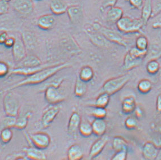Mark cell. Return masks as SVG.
<instances>
[{"label":"cell","instance_id":"46","mask_svg":"<svg viewBox=\"0 0 161 160\" xmlns=\"http://www.w3.org/2000/svg\"><path fill=\"white\" fill-rule=\"evenodd\" d=\"M8 0H0V15L7 14L9 10L10 5Z\"/></svg>","mask_w":161,"mask_h":160},{"label":"cell","instance_id":"52","mask_svg":"<svg viewBox=\"0 0 161 160\" xmlns=\"http://www.w3.org/2000/svg\"><path fill=\"white\" fill-rule=\"evenodd\" d=\"M15 42V39L14 37H8L6 40L5 43L4 44V45L6 46L7 48H12L13 45H14Z\"/></svg>","mask_w":161,"mask_h":160},{"label":"cell","instance_id":"28","mask_svg":"<svg viewBox=\"0 0 161 160\" xmlns=\"http://www.w3.org/2000/svg\"><path fill=\"white\" fill-rule=\"evenodd\" d=\"M94 77V72L91 66H84L80 69L79 73V78L85 82L88 83L92 80Z\"/></svg>","mask_w":161,"mask_h":160},{"label":"cell","instance_id":"38","mask_svg":"<svg viewBox=\"0 0 161 160\" xmlns=\"http://www.w3.org/2000/svg\"><path fill=\"white\" fill-rule=\"evenodd\" d=\"M149 41L145 36L141 35L138 36L135 42V46L136 48L142 51H147L149 47Z\"/></svg>","mask_w":161,"mask_h":160},{"label":"cell","instance_id":"47","mask_svg":"<svg viewBox=\"0 0 161 160\" xmlns=\"http://www.w3.org/2000/svg\"><path fill=\"white\" fill-rule=\"evenodd\" d=\"M10 72L8 65L5 62L0 61V77H5Z\"/></svg>","mask_w":161,"mask_h":160},{"label":"cell","instance_id":"48","mask_svg":"<svg viewBox=\"0 0 161 160\" xmlns=\"http://www.w3.org/2000/svg\"><path fill=\"white\" fill-rule=\"evenodd\" d=\"M118 1V0H103L101 4V7L102 9H105L116 6Z\"/></svg>","mask_w":161,"mask_h":160},{"label":"cell","instance_id":"33","mask_svg":"<svg viewBox=\"0 0 161 160\" xmlns=\"http://www.w3.org/2000/svg\"><path fill=\"white\" fill-rule=\"evenodd\" d=\"M78 132L83 137H90L93 134L92 123H89L87 121L81 122Z\"/></svg>","mask_w":161,"mask_h":160},{"label":"cell","instance_id":"44","mask_svg":"<svg viewBox=\"0 0 161 160\" xmlns=\"http://www.w3.org/2000/svg\"><path fill=\"white\" fill-rule=\"evenodd\" d=\"M17 118V117L7 116V117L3 120V125L5 126V127H8L10 129L14 128Z\"/></svg>","mask_w":161,"mask_h":160},{"label":"cell","instance_id":"11","mask_svg":"<svg viewBox=\"0 0 161 160\" xmlns=\"http://www.w3.org/2000/svg\"><path fill=\"white\" fill-rule=\"evenodd\" d=\"M60 108L56 105H53L47 109L41 118V125L44 129H47L55 120L60 112Z\"/></svg>","mask_w":161,"mask_h":160},{"label":"cell","instance_id":"39","mask_svg":"<svg viewBox=\"0 0 161 160\" xmlns=\"http://www.w3.org/2000/svg\"><path fill=\"white\" fill-rule=\"evenodd\" d=\"M147 50L142 51L135 46L130 49L128 51V53L133 57L144 60L147 56Z\"/></svg>","mask_w":161,"mask_h":160},{"label":"cell","instance_id":"29","mask_svg":"<svg viewBox=\"0 0 161 160\" xmlns=\"http://www.w3.org/2000/svg\"><path fill=\"white\" fill-rule=\"evenodd\" d=\"M87 91V85L86 82L80 80L78 77L75 83L74 93L75 96L77 97H84Z\"/></svg>","mask_w":161,"mask_h":160},{"label":"cell","instance_id":"5","mask_svg":"<svg viewBox=\"0 0 161 160\" xmlns=\"http://www.w3.org/2000/svg\"><path fill=\"white\" fill-rule=\"evenodd\" d=\"M3 108L7 116L18 117L20 106L12 93H8L3 99Z\"/></svg>","mask_w":161,"mask_h":160},{"label":"cell","instance_id":"51","mask_svg":"<svg viewBox=\"0 0 161 160\" xmlns=\"http://www.w3.org/2000/svg\"><path fill=\"white\" fill-rule=\"evenodd\" d=\"M144 0H129L130 5L133 8L138 10H141L144 4Z\"/></svg>","mask_w":161,"mask_h":160},{"label":"cell","instance_id":"7","mask_svg":"<svg viewBox=\"0 0 161 160\" xmlns=\"http://www.w3.org/2000/svg\"><path fill=\"white\" fill-rule=\"evenodd\" d=\"M12 6L15 12L23 16L31 14L34 10V3L32 0H14Z\"/></svg>","mask_w":161,"mask_h":160},{"label":"cell","instance_id":"34","mask_svg":"<svg viewBox=\"0 0 161 160\" xmlns=\"http://www.w3.org/2000/svg\"><path fill=\"white\" fill-rule=\"evenodd\" d=\"M153 84L152 82L147 79H143L138 82L137 89L142 94H147L152 91Z\"/></svg>","mask_w":161,"mask_h":160},{"label":"cell","instance_id":"24","mask_svg":"<svg viewBox=\"0 0 161 160\" xmlns=\"http://www.w3.org/2000/svg\"><path fill=\"white\" fill-rule=\"evenodd\" d=\"M153 0H144L143 6L141 8V18L147 24L152 17Z\"/></svg>","mask_w":161,"mask_h":160},{"label":"cell","instance_id":"32","mask_svg":"<svg viewBox=\"0 0 161 160\" xmlns=\"http://www.w3.org/2000/svg\"><path fill=\"white\" fill-rule=\"evenodd\" d=\"M109 101L110 95L103 92L96 99L94 103V106L106 108L109 104Z\"/></svg>","mask_w":161,"mask_h":160},{"label":"cell","instance_id":"57","mask_svg":"<svg viewBox=\"0 0 161 160\" xmlns=\"http://www.w3.org/2000/svg\"><path fill=\"white\" fill-rule=\"evenodd\" d=\"M38 1H40V0H38Z\"/></svg>","mask_w":161,"mask_h":160},{"label":"cell","instance_id":"2","mask_svg":"<svg viewBox=\"0 0 161 160\" xmlns=\"http://www.w3.org/2000/svg\"><path fill=\"white\" fill-rule=\"evenodd\" d=\"M119 31L124 34H133L140 31L145 24L141 18L123 17L116 23Z\"/></svg>","mask_w":161,"mask_h":160},{"label":"cell","instance_id":"42","mask_svg":"<svg viewBox=\"0 0 161 160\" xmlns=\"http://www.w3.org/2000/svg\"><path fill=\"white\" fill-rule=\"evenodd\" d=\"M125 127L128 130H134L135 129L138 125L137 119L133 117H128L125 120L124 122Z\"/></svg>","mask_w":161,"mask_h":160},{"label":"cell","instance_id":"8","mask_svg":"<svg viewBox=\"0 0 161 160\" xmlns=\"http://www.w3.org/2000/svg\"><path fill=\"white\" fill-rule=\"evenodd\" d=\"M29 138L35 147L42 150L48 148L51 141L49 135L43 132H39L30 135Z\"/></svg>","mask_w":161,"mask_h":160},{"label":"cell","instance_id":"30","mask_svg":"<svg viewBox=\"0 0 161 160\" xmlns=\"http://www.w3.org/2000/svg\"><path fill=\"white\" fill-rule=\"evenodd\" d=\"M22 39L26 46V48H34L36 45V37L31 32L26 31L23 32Z\"/></svg>","mask_w":161,"mask_h":160},{"label":"cell","instance_id":"3","mask_svg":"<svg viewBox=\"0 0 161 160\" xmlns=\"http://www.w3.org/2000/svg\"><path fill=\"white\" fill-rule=\"evenodd\" d=\"M92 26L93 29L103 35L104 37L110 43H115L125 48L128 47V45L127 40L115 30L103 26L99 22H94Z\"/></svg>","mask_w":161,"mask_h":160},{"label":"cell","instance_id":"53","mask_svg":"<svg viewBox=\"0 0 161 160\" xmlns=\"http://www.w3.org/2000/svg\"><path fill=\"white\" fill-rule=\"evenodd\" d=\"M8 38V35L6 32H3L0 34V44H4Z\"/></svg>","mask_w":161,"mask_h":160},{"label":"cell","instance_id":"12","mask_svg":"<svg viewBox=\"0 0 161 160\" xmlns=\"http://www.w3.org/2000/svg\"><path fill=\"white\" fill-rule=\"evenodd\" d=\"M66 13L71 23L74 24H80L84 19V9L81 5H73L68 6Z\"/></svg>","mask_w":161,"mask_h":160},{"label":"cell","instance_id":"1","mask_svg":"<svg viewBox=\"0 0 161 160\" xmlns=\"http://www.w3.org/2000/svg\"><path fill=\"white\" fill-rule=\"evenodd\" d=\"M71 63L69 62H63L55 64L54 65L47 67L46 68L36 72L34 74L26 77L25 79L20 80L13 86L10 87L7 89V91H9L13 89L17 88L22 86H34L44 83L50 78L53 77L58 72L64 69L71 67Z\"/></svg>","mask_w":161,"mask_h":160},{"label":"cell","instance_id":"17","mask_svg":"<svg viewBox=\"0 0 161 160\" xmlns=\"http://www.w3.org/2000/svg\"><path fill=\"white\" fill-rule=\"evenodd\" d=\"M56 23V19L52 14H45L40 16L37 19V25L39 28L48 31L54 27Z\"/></svg>","mask_w":161,"mask_h":160},{"label":"cell","instance_id":"37","mask_svg":"<svg viewBox=\"0 0 161 160\" xmlns=\"http://www.w3.org/2000/svg\"><path fill=\"white\" fill-rule=\"evenodd\" d=\"M13 135L12 129L5 127L1 132L0 140L3 144H8L12 140Z\"/></svg>","mask_w":161,"mask_h":160},{"label":"cell","instance_id":"22","mask_svg":"<svg viewBox=\"0 0 161 160\" xmlns=\"http://www.w3.org/2000/svg\"><path fill=\"white\" fill-rule=\"evenodd\" d=\"M136 106L135 98L132 96H127L122 101L121 110L125 115H130L135 111Z\"/></svg>","mask_w":161,"mask_h":160},{"label":"cell","instance_id":"6","mask_svg":"<svg viewBox=\"0 0 161 160\" xmlns=\"http://www.w3.org/2000/svg\"><path fill=\"white\" fill-rule=\"evenodd\" d=\"M44 98L49 104L58 105L65 100V96L61 93L59 88L48 87L44 89Z\"/></svg>","mask_w":161,"mask_h":160},{"label":"cell","instance_id":"27","mask_svg":"<svg viewBox=\"0 0 161 160\" xmlns=\"http://www.w3.org/2000/svg\"><path fill=\"white\" fill-rule=\"evenodd\" d=\"M160 58H161V46L155 44H153L152 45H149L145 58H147L148 61L151 60H158Z\"/></svg>","mask_w":161,"mask_h":160},{"label":"cell","instance_id":"20","mask_svg":"<svg viewBox=\"0 0 161 160\" xmlns=\"http://www.w3.org/2000/svg\"><path fill=\"white\" fill-rule=\"evenodd\" d=\"M24 152L26 158L30 160H46V154L42 149L34 147H27L24 149Z\"/></svg>","mask_w":161,"mask_h":160},{"label":"cell","instance_id":"15","mask_svg":"<svg viewBox=\"0 0 161 160\" xmlns=\"http://www.w3.org/2000/svg\"><path fill=\"white\" fill-rule=\"evenodd\" d=\"M108 137L105 135L99 137L91 146L89 152L90 158L91 159L95 158L101 154L108 143Z\"/></svg>","mask_w":161,"mask_h":160},{"label":"cell","instance_id":"41","mask_svg":"<svg viewBox=\"0 0 161 160\" xmlns=\"http://www.w3.org/2000/svg\"><path fill=\"white\" fill-rule=\"evenodd\" d=\"M64 80V79L63 77H55L54 79H52L51 80H49V82L46 83L43 86L42 89L43 90H44L48 87H54L59 88L61 85V84L63 83Z\"/></svg>","mask_w":161,"mask_h":160},{"label":"cell","instance_id":"49","mask_svg":"<svg viewBox=\"0 0 161 160\" xmlns=\"http://www.w3.org/2000/svg\"><path fill=\"white\" fill-rule=\"evenodd\" d=\"M161 12V0H156L153 3L152 17Z\"/></svg>","mask_w":161,"mask_h":160},{"label":"cell","instance_id":"14","mask_svg":"<svg viewBox=\"0 0 161 160\" xmlns=\"http://www.w3.org/2000/svg\"><path fill=\"white\" fill-rule=\"evenodd\" d=\"M81 117L80 114L77 112L72 113L69 118L67 130L70 136L75 137L77 136L79 127L81 123Z\"/></svg>","mask_w":161,"mask_h":160},{"label":"cell","instance_id":"40","mask_svg":"<svg viewBox=\"0 0 161 160\" xmlns=\"http://www.w3.org/2000/svg\"><path fill=\"white\" fill-rule=\"evenodd\" d=\"M91 114L94 118L105 119L107 115V111L106 108L94 106V108L92 109Z\"/></svg>","mask_w":161,"mask_h":160},{"label":"cell","instance_id":"43","mask_svg":"<svg viewBox=\"0 0 161 160\" xmlns=\"http://www.w3.org/2000/svg\"><path fill=\"white\" fill-rule=\"evenodd\" d=\"M128 149H123L116 152L112 157V160H125L127 158Z\"/></svg>","mask_w":161,"mask_h":160},{"label":"cell","instance_id":"54","mask_svg":"<svg viewBox=\"0 0 161 160\" xmlns=\"http://www.w3.org/2000/svg\"><path fill=\"white\" fill-rule=\"evenodd\" d=\"M156 110L158 113H161V94H159L157 99Z\"/></svg>","mask_w":161,"mask_h":160},{"label":"cell","instance_id":"13","mask_svg":"<svg viewBox=\"0 0 161 160\" xmlns=\"http://www.w3.org/2000/svg\"><path fill=\"white\" fill-rule=\"evenodd\" d=\"M13 56L15 62L19 63L27 56L26 47L23 40L19 38L15 39L14 45L12 47Z\"/></svg>","mask_w":161,"mask_h":160},{"label":"cell","instance_id":"16","mask_svg":"<svg viewBox=\"0 0 161 160\" xmlns=\"http://www.w3.org/2000/svg\"><path fill=\"white\" fill-rule=\"evenodd\" d=\"M159 148L154 143L151 141L147 142L142 147V154L144 159L147 160H154L158 156Z\"/></svg>","mask_w":161,"mask_h":160},{"label":"cell","instance_id":"50","mask_svg":"<svg viewBox=\"0 0 161 160\" xmlns=\"http://www.w3.org/2000/svg\"><path fill=\"white\" fill-rule=\"evenodd\" d=\"M133 113H135V117L137 120H142L145 115L144 109L140 106H136V108Z\"/></svg>","mask_w":161,"mask_h":160},{"label":"cell","instance_id":"4","mask_svg":"<svg viewBox=\"0 0 161 160\" xmlns=\"http://www.w3.org/2000/svg\"><path fill=\"white\" fill-rule=\"evenodd\" d=\"M130 76L128 74H124L117 77L111 78L104 83L102 87V91L110 96L116 93L129 82Z\"/></svg>","mask_w":161,"mask_h":160},{"label":"cell","instance_id":"19","mask_svg":"<svg viewBox=\"0 0 161 160\" xmlns=\"http://www.w3.org/2000/svg\"><path fill=\"white\" fill-rule=\"evenodd\" d=\"M123 10L120 7L116 6L111 7L107 13V20L111 24H116L123 17Z\"/></svg>","mask_w":161,"mask_h":160},{"label":"cell","instance_id":"35","mask_svg":"<svg viewBox=\"0 0 161 160\" xmlns=\"http://www.w3.org/2000/svg\"><path fill=\"white\" fill-rule=\"evenodd\" d=\"M147 71L149 74L155 75L159 72L161 69L160 63L157 60L148 61L147 64Z\"/></svg>","mask_w":161,"mask_h":160},{"label":"cell","instance_id":"25","mask_svg":"<svg viewBox=\"0 0 161 160\" xmlns=\"http://www.w3.org/2000/svg\"><path fill=\"white\" fill-rule=\"evenodd\" d=\"M142 61L143 60L137 59L133 57L128 52L124 58L123 67L125 70H131L140 66L141 63H142Z\"/></svg>","mask_w":161,"mask_h":160},{"label":"cell","instance_id":"55","mask_svg":"<svg viewBox=\"0 0 161 160\" xmlns=\"http://www.w3.org/2000/svg\"><path fill=\"white\" fill-rule=\"evenodd\" d=\"M161 160V147L159 148V152H158V156L157 157L156 160Z\"/></svg>","mask_w":161,"mask_h":160},{"label":"cell","instance_id":"31","mask_svg":"<svg viewBox=\"0 0 161 160\" xmlns=\"http://www.w3.org/2000/svg\"><path fill=\"white\" fill-rule=\"evenodd\" d=\"M112 147L113 149L115 152H117L123 149H128V144L123 137L116 136L112 140Z\"/></svg>","mask_w":161,"mask_h":160},{"label":"cell","instance_id":"21","mask_svg":"<svg viewBox=\"0 0 161 160\" xmlns=\"http://www.w3.org/2000/svg\"><path fill=\"white\" fill-rule=\"evenodd\" d=\"M93 134L97 136L101 137L106 132L107 124L104 119L95 118L92 123Z\"/></svg>","mask_w":161,"mask_h":160},{"label":"cell","instance_id":"36","mask_svg":"<svg viewBox=\"0 0 161 160\" xmlns=\"http://www.w3.org/2000/svg\"><path fill=\"white\" fill-rule=\"evenodd\" d=\"M31 115L28 113L23 116H21L19 117H17L16 123L15 125V129L19 130H22L25 129L27 126L29 118L31 117Z\"/></svg>","mask_w":161,"mask_h":160},{"label":"cell","instance_id":"45","mask_svg":"<svg viewBox=\"0 0 161 160\" xmlns=\"http://www.w3.org/2000/svg\"><path fill=\"white\" fill-rule=\"evenodd\" d=\"M152 27L154 29H161V12L152 18Z\"/></svg>","mask_w":161,"mask_h":160},{"label":"cell","instance_id":"9","mask_svg":"<svg viewBox=\"0 0 161 160\" xmlns=\"http://www.w3.org/2000/svg\"><path fill=\"white\" fill-rule=\"evenodd\" d=\"M86 33L90 40L95 45L98 47L106 48L108 47L110 45V42L107 40L103 35L101 34L99 32L97 31L92 28V26H89L86 28Z\"/></svg>","mask_w":161,"mask_h":160},{"label":"cell","instance_id":"56","mask_svg":"<svg viewBox=\"0 0 161 160\" xmlns=\"http://www.w3.org/2000/svg\"><path fill=\"white\" fill-rule=\"evenodd\" d=\"M8 1H9V2H10L11 1H12V0H8Z\"/></svg>","mask_w":161,"mask_h":160},{"label":"cell","instance_id":"18","mask_svg":"<svg viewBox=\"0 0 161 160\" xmlns=\"http://www.w3.org/2000/svg\"><path fill=\"white\" fill-rule=\"evenodd\" d=\"M68 5L64 0H51L49 8L53 14L60 15L67 12Z\"/></svg>","mask_w":161,"mask_h":160},{"label":"cell","instance_id":"23","mask_svg":"<svg viewBox=\"0 0 161 160\" xmlns=\"http://www.w3.org/2000/svg\"><path fill=\"white\" fill-rule=\"evenodd\" d=\"M67 157L69 160H81L84 157L83 149L79 144H73L67 151Z\"/></svg>","mask_w":161,"mask_h":160},{"label":"cell","instance_id":"10","mask_svg":"<svg viewBox=\"0 0 161 160\" xmlns=\"http://www.w3.org/2000/svg\"><path fill=\"white\" fill-rule=\"evenodd\" d=\"M58 63V62L45 63V64H42L41 65L35 66V67H17V68L13 69L10 72V74L12 75L25 76L26 77L29 75L34 74L36 72H39L42 69L46 68L49 66L54 65Z\"/></svg>","mask_w":161,"mask_h":160},{"label":"cell","instance_id":"26","mask_svg":"<svg viewBox=\"0 0 161 160\" xmlns=\"http://www.w3.org/2000/svg\"><path fill=\"white\" fill-rule=\"evenodd\" d=\"M43 64L40 58L35 55H27L20 62L18 67H35Z\"/></svg>","mask_w":161,"mask_h":160}]
</instances>
